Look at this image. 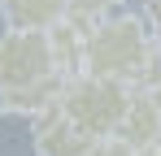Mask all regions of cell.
<instances>
[{
    "label": "cell",
    "instance_id": "1",
    "mask_svg": "<svg viewBox=\"0 0 161 156\" xmlns=\"http://www.w3.org/2000/svg\"><path fill=\"white\" fill-rule=\"evenodd\" d=\"M148 56H153V26L139 13H109L83 35V74L122 78L135 87Z\"/></svg>",
    "mask_w": 161,
    "mask_h": 156
},
{
    "label": "cell",
    "instance_id": "2",
    "mask_svg": "<svg viewBox=\"0 0 161 156\" xmlns=\"http://www.w3.org/2000/svg\"><path fill=\"white\" fill-rule=\"evenodd\" d=\"M131 82L122 78H100V74H74L65 82L57 108L65 113L70 126H79L87 139H109L118 134V122L131 104Z\"/></svg>",
    "mask_w": 161,
    "mask_h": 156
},
{
    "label": "cell",
    "instance_id": "3",
    "mask_svg": "<svg viewBox=\"0 0 161 156\" xmlns=\"http://www.w3.org/2000/svg\"><path fill=\"white\" fill-rule=\"evenodd\" d=\"M53 74H57V61H53L48 30L9 26L0 35V91H22V87H35Z\"/></svg>",
    "mask_w": 161,
    "mask_h": 156
},
{
    "label": "cell",
    "instance_id": "4",
    "mask_svg": "<svg viewBox=\"0 0 161 156\" xmlns=\"http://www.w3.org/2000/svg\"><path fill=\"white\" fill-rule=\"evenodd\" d=\"M118 139L126 148H135L139 156L161 143V108H157V100H153L148 87H135L131 91V104H126V113L118 122Z\"/></svg>",
    "mask_w": 161,
    "mask_h": 156
},
{
    "label": "cell",
    "instance_id": "5",
    "mask_svg": "<svg viewBox=\"0 0 161 156\" xmlns=\"http://www.w3.org/2000/svg\"><path fill=\"white\" fill-rule=\"evenodd\" d=\"M92 143H96V139H87L79 126H70L57 104L35 117V152L39 156H83Z\"/></svg>",
    "mask_w": 161,
    "mask_h": 156
},
{
    "label": "cell",
    "instance_id": "6",
    "mask_svg": "<svg viewBox=\"0 0 161 156\" xmlns=\"http://www.w3.org/2000/svg\"><path fill=\"white\" fill-rule=\"evenodd\" d=\"M65 74H53L44 78V82H35V87H22V91H0V113L4 117H39L44 108H53L61 100V91H65Z\"/></svg>",
    "mask_w": 161,
    "mask_h": 156
},
{
    "label": "cell",
    "instance_id": "7",
    "mask_svg": "<svg viewBox=\"0 0 161 156\" xmlns=\"http://www.w3.org/2000/svg\"><path fill=\"white\" fill-rule=\"evenodd\" d=\"M0 13H4L9 26L53 30V26L70 13V0H0Z\"/></svg>",
    "mask_w": 161,
    "mask_h": 156
},
{
    "label": "cell",
    "instance_id": "8",
    "mask_svg": "<svg viewBox=\"0 0 161 156\" xmlns=\"http://www.w3.org/2000/svg\"><path fill=\"white\" fill-rule=\"evenodd\" d=\"M83 35H87V26H83V22H74V18H61V22L48 30V39H53L57 74H65V78L83 74Z\"/></svg>",
    "mask_w": 161,
    "mask_h": 156
},
{
    "label": "cell",
    "instance_id": "9",
    "mask_svg": "<svg viewBox=\"0 0 161 156\" xmlns=\"http://www.w3.org/2000/svg\"><path fill=\"white\" fill-rule=\"evenodd\" d=\"M118 4L122 0H70V13L65 18L92 26V22H100V18H109V13H118Z\"/></svg>",
    "mask_w": 161,
    "mask_h": 156
},
{
    "label": "cell",
    "instance_id": "10",
    "mask_svg": "<svg viewBox=\"0 0 161 156\" xmlns=\"http://www.w3.org/2000/svg\"><path fill=\"white\" fill-rule=\"evenodd\" d=\"M83 156H139V152H135V148H126L118 134H109V139H96Z\"/></svg>",
    "mask_w": 161,
    "mask_h": 156
},
{
    "label": "cell",
    "instance_id": "11",
    "mask_svg": "<svg viewBox=\"0 0 161 156\" xmlns=\"http://www.w3.org/2000/svg\"><path fill=\"white\" fill-rule=\"evenodd\" d=\"M148 26H153V35L161 39V0H148Z\"/></svg>",
    "mask_w": 161,
    "mask_h": 156
},
{
    "label": "cell",
    "instance_id": "12",
    "mask_svg": "<svg viewBox=\"0 0 161 156\" xmlns=\"http://www.w3.org/2000/svg\"><path fill=\"white\" fill-rule=\"evenodd\" d=\"M148 91H153V100H157V108H161V78L153 82V87H148Z\"/></svg>",
    "mask_w": 161,
    "mask_h": 156
},
{
    "label": "cell",
    "instance_id": "13",
    "mask_svg": "<svg viewBox=\"0 0 161 156\" xmlns=\"http://www.w3.org/2000/svg\"><path fill=\"white\" fill-rule=\"evenodd\" d=\"M144 156H161V143H157V148H148V152H144Z\"/></svg>",
    "mask_w": 161,
    "mask_h": 156
}]
</instances>
